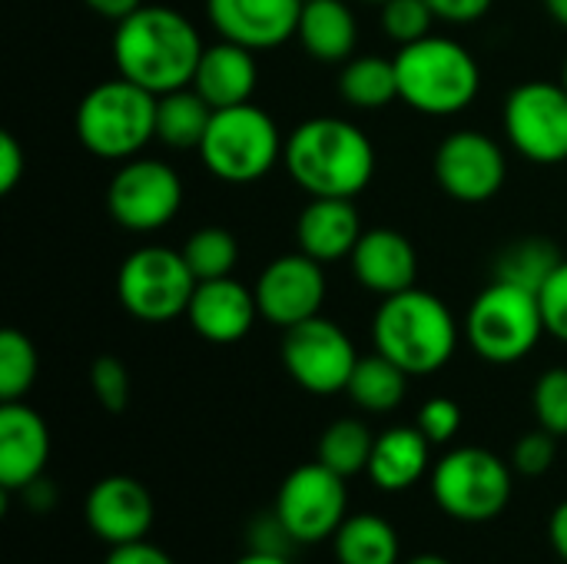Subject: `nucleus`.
Segmentation results:
<instances>
[{
  "instance_id": "nucleus-42",
  "label": "nucleus",
  "mask_w": 567,
  "mask_h": 564,
  "mask_svg": "<svg viewBox=\"0 0 567 564\" xmlns=\"http://www.w3.org/2000/svg\"><path fill=\"white\" fill-rule=\"evenodd\" d=\"M103 564H176L159 545H150L146 539L140 542H126V545H113Z\"/></svg>"
},
{
  "instance_id": "nucleus-13",
  "label": "nucleus",
  "mask_w": 567,
  "mask_h": 564,
  "mask_svg": "<svg viewBox=\"0 0 567 564\" xmlns=\"http://www.w3.org/2000/svg\"><path fill=\"white\" fill-rule=\"evenodd\" d=\"M346 509H349L346 479L326 469L322 462H309L289 472L276 495V515L299 545H316L322 539H332L339 525L349 519Z\"/></svg>"
},
{
  "instance_id": "nucleus-17",
  "label": "nucleus",
  "mask_w": 567,
  "mask_h": 564,
  "mask_svg": "<svg viewBox=\"0 0 567 564\" xmlns=\"http://www.w3.org/2000/svg\"><path fill=\"white\" fill-rule=\"evenodd\" d=\"M153 495L130 475H106L86 495V525L106 545L146 539L153 525Z\"/></svg>"
},
{
  "instance_id": "nucleus-18",
  "label": "nucleus",
  "mask_w": 567,
  "mask_h": 564,
  "mask_svg": "<svg viewBox=\"0 0 567 564\" xmlns=\"http://www.w3.org/2000/svg\"><path fill=\"white\" fill-rule=\"evenodd\" d=\"M186 319L206 342H216V346L239 342L249 336V329L259 319L256 289H246L233 276L196 283Z\"/></svg>"
},
{
  "instance_id": "nucleus-25",
  "label": "nucleus",
  "mask_w": 567,
  "mask_h": 564,
  "mask_svg": "<svg viewBox=\"0 0 567 564\" xmlns=\"http://www.w3.org/2000/svg\"><path fill=\"white\" fill-rule=\"evenodd\" d=\"M213 113L193 86L169 90L156 100V136L173 150H199Z\"/></svg>"
},
{
  "instance_id": "nucleus-28",
  "label": "nucleus",
  "mask_w": 567,
  "mask_h": 564,
  "mask_svg": "<svg viewBox=\"0 0 567 564\" xmlns=\"http://www.w3.org/2000/svg\"><path fill=\"white\" fill-rule=\"evenodd\" d=\"M339 96L355 110H382L399 100L395 60L385 57H355L346 60L339 73Z\"/></svg>"
},
{
  "instance_id": "nucleus-47",
  "label": "nucleus",
  "mask_w": 567,
  "mask_h": 564,
  "mask_svg": "<svg viewBox=\"0 0 567 564\" xmlns=\"http://www.w3.org/2000/svg\"><path fill=\"white\" fill-rule=\"evenodd\" d=\"M545 10L551 13L555 23H561L567 30V0H545Z\"/></svg>"
},
{
  "instance_id": "nucleus-2",
  "label": "nucleus",
  "mask_w": 567,
  "mask_h": 564,
  "mask_svg": "<svg viewBox=\"0 0 567 564\" xmlns=\"http://www.w3.org/2000/svg\"><path fill=\"white\" fill-rule=\"evenodd\" d=\"M282 163L309 196L355 199L375 176V146L342 116H312L286 136Z\"/></svg>"
},
{
  "instance_id": "nucleus-12",
  "label": "nucleus",
  "mask_w": 567,
  "mask_h": 564,
  "mask_svg": "<svg viewBox=\"0 0 567 564\" xmlns=\"http://www.w3.org/2000/svg\"><path fill=\"white\" fill-rule=\"evenodd\" d=\"M359 352L346 329L332 319L312 316L282 336V366L296 386L312 396H336L349 389Z\"/></svg>"
},
{
  "instance_id": "nucleus-9",
  "label": "nucleus",
  "mask_w": 567,
  "mask_h": 564,
  "mask_svg": "<svg viewBox=\"0 0 567 564\" xmlns=\"http://www.w3.org/2000/svg\"><path fill=\"white\" fill-rule=\"evenodd\" d=\"M196 293V276L183 249L143 246L133 249L116 276L120 306L140 322H173L186 316Z\"/></svg>"
},
{
  "instance_id": "nucleus-21",
  "label": "nucleus",
  "mask_w": 567,
  "mask_h": 564,
  "mask_svg": "<svg viewBox=\"0 0 567 564\" xmlns=\"http://www.w3.org/2000/svg\"><path fill=\"white\" fill-rule=\"evenodd\" d=\"M259 83V66H256V50L223 40L206 47L196 73H193V90L213 106V110H226V106H239L252 100V90Z\"/></svg>"
},
{
  "instance_id": "nucleus-41",
  "label": "nucleus",
  "mask_w": 567,
  "mask_h": 564,
  "mask_svg": "<svg viewBox=\"0 0 567 564\" xmlns=\"http://www.w3.org/2000/svg\"><path fill=\"white\" fill-rule=\"evenodd\" d=\"M432 7V13L439 20L449 23H475L478 17H485L492 10L495 0H425Z\"/></svg>"
},
{
  "instance_id": "nucleus-19",
  "label": "nucleus",
  "mask_w": 567,
  "mask_h": 564,
  "mask_svg": "<svg viewBox=\"0 0 567 564\" xmlns=\"http://www.w3.org/2000/svg\"><path fill=\"white\" fill-rule=\"evenodd\" d=\"M50 459L47 422L27 402L0 406V489L23 492L37 482Z\"/></svg>"
},
{
  "instance_id": "nucleus-23",
  "label": "nucleus",
  "mask_w": 567,
  "mask_h": 564,
  "mask_svg": "<svg viewBox=\"0 0 567 564\" xmlns=\"http://www.w3.org/2000/svg\"><path fill=\"white\" fill-rule=\"evenodd\" d=\"M296 37L312 60L346 63L359 43V23L346 0H306Z\"/></svg>"
},
{
  "instance_id": "nucleus-30",
  "label": "nucleus",
  "mask_w": 567,
  "mask_h": 564,
  "mask_svg": "<svg viewBox=\"0 0 567 564\" xmlns=\"http://www.w3.org/2000/svg\"><path fill=\"white\" fill-rule=\"evenodd\" d=\"M375 449V435L359 419H339L332 422L319 439V462L332 469L342 479H352L359 472H369V459Z\"/></svg>"
},
{
  "instance_id": "nucleus-46",
  "label": "nucleus",
  "mask_w": 567,
  "mask_h": 564,
  "mask_svg": "<svg viewBox=\"0 0 567 564\" xmlns=\"http://www.w3.org/2000/svg\"><path fill=\"white\" fill-rule=\"evenodd\" d=\"M236 564H292L289 562V555H272V552H246L243 558Z\"/></svg>"
},
{
  "instance_id": "nucleus-39",
  "label": "nucleus",
  "mask_w": 567,
  "mask_h": 564,
  "mask_svg": "<svg viewBox=\"0 0 567 564\" xmlns=\"http://www.w3.org/2000/svg\"><path fill=\"white\" fill-rule=\"evenodd\" d=\"M27 170V153L17 143L13 133H0V193H13L17 183L23 180Z\"/></svg>"
},
{
  "instance_id": "nucleus-48",
  "label": "nucleus",
  "mask_w": 567,
  "mask_h": 564,
  "mask_svg": "<svg viewBox=\"0 0 567 564\" xmlns=\"http://www.w3.org/2000/svg\"><path fill=\"white\" fill-rule=\"evenodd\" d=\"M405 564H452L449 558H442V555H419V558H412V562Z\"/></svg>"
},
{
  "instance_id": "nucleus-45",
  "label": "nucleus",
  "mask_w": 567,
  "mask_h": 564,
  "mask_svg": "<svg viewBox=\"0 0 567 564\" xmlns=\"http://www.w3.org/2000/svg\"><path fill=\"white\" fill-rule=\"evenodd\" d=\"M23 502L27 505H33V509H50L53 502H56V492L47 485V479L40 475L37 482H30L27 489H23Z\"/></svg>"
},
{
  "instance_id": "nucleus-44",
  "label": "nucleus",
  "mask_w": 567,
  "mask_h": 564,
  "mask_svg": "<svg viewBox=\"0 0 567 564\" xmlns=\"http://www.w3.org/2000/svg\"><path fill=\"white\" fill-rule=\"evenodd\" d=\"M548 539H551V548L567 562V502H561L555 512H551V522H548Z\"/></svg>"
},
{
  "instance_id": "nucleus-33",
  "label": "nucleus",
  "mask_w": 567,
  "mask_h": 564,
  "mask_svg": "<svg viewBox=\"0 0 567 564\" xmlns=\"http://www.w3.org/2000/svg\"><path fill=\"white\" fill-rule=\"evenodd\" d=\"M439 17L425 0H385L382 3V30L399 47H409L415 40H425L432 33V23Z\"/></svg>"
},
{
  "instance_id": "nucleus-49",
  "label": "nucleus",
  "mask_w": 567,
  "mask_h": 564,
  "mask_svg": "<svg viewBox=\"0 0 567 564\" xmlns=\"http://www.w3.org/2000/svg\"><path fill=\"white\" fill-rule=\"evenodd\" d=\"M561 83H565V86H567V60H565V76H561Z\"/></svg>"
},
{
  "instance_id": "nucleus-10",
  "label": "nucleus",
  "mask_w": 567,
  "mask_h": 564,
  "mask_svg": "<svg viewBox=\"0 0 567 564\" xmlns=\"http://www.w3.org/2000/svg\"><path fill=\"white\" fill-rule=\"evenodd\" d=\"M508 143L538 166L567 160V86L551 80L518 83L502 110Z\"/></svg>"
},
{
  "instance_id": "nucleus-32",
  "label": "nucleus",
  "mask_w": 567,
  "mask_h": 564,
  "mask_svg": "<svg viewBox=\"0 0 567 564\" xmlns=\"http://www.w3.org/2000/svg\"><path fill=\"white\" fill-rule=\"evenodd\" d=\"M40 362L33 342L20 329H3L0 332V399L3 402H20L33 382H37Z\"/></svg>"
},
{
  "instance_id": "nucleus-26",
  "label": "nucleus",
  "mask_w": 567,
  "mask_h": 564,
  "mask_svg": "<svg viewBox=\"0 0 567 564\" xmlns=\"http://www.w3.org/2000/svg\"><path fill=\"white\" fill-rule=\"evenodd\" d=\"M339 564H399V535L382 515H352L332 535Z\"/></svg>"
},
{
  "instance_id": "nucleus-3",
  "label": "nucleus",
  "mask_w": 567,
  "mask_h": 564,
  "mask_svg": "<svg viewBox=\"0 0 567 564\" xmlns=\"http://www.w3.org/2000/svg\"><path fill=\"white\" fill-rule=\"evenodd\" d=\"M375 352L392 359L409 376H432L458 349V322L452 309L425 289L385 296L372 319Z\"/></svg>"
},
{
  "instance_id": "nucleus-36",
  "label": "nucleus",
  "mask_w": 567,
  "mask_h": 564,
  "mask_svg": "<svg viewBox=\"0 0 567 564\" xmlns=\"http://www.w3.org/2000/svg\"><path fill=\"white\" fill-rule=\"evenodd\" d=\"M555 459H558V435H551L548 429H538V432H528L518 439L512 465H515V472L538 479L555 465Z\"/></svg>"
},
{
  "instance_id": "nucleus-4",
  "label": "nucleus",
  "mask_w": 567,
  "mask_h": 564,
  "mask_svg": "<svg viewBox=\"0 0 567 564\" xmlns=\"http://www.w3.org/2000/svg\"><path fill=\"white\" fill-rule=\"evenodd\" d=\"M399 100L425 116H455L472 106L482 90L478 60L452 37L429 33L409 47H399Z\"/></svg>"
},
{
  "instance_id": "nucleus-24",
  "label": "nucleus",
  "mask_w": 567,
  "mask_h": 564,
  "mask_svg": "<svg viewBox=\"0 0 567 564\" xmlns=\"http://www.w3.org/2000/svg\"><path fill=\"white\" fill-rule=\"evenodd\" d=\"M429 439L419 425H399L375 435V449L369 459V479L382 492H405L412 489L429 469Z\"/></svg>"
},
{
  "instance_id": "nucleus-1",
  "label": "nucleus",
  "mask_w": 567,
  "mask_h": 564,
  "mask_svg": "<svg viewBox=\"0 0 567 564\" xmlns=\"http://www.w3.org/2000/svg\"><path fill=\"white\" fill-rule=\"evenodd\" d=\"M203 50L206 43L193 20L163 3H143L130 17L116 20L113 30V60L120 76L156 96L189 86Z\"/></svg>"
},
{
  "instance_id": "nucleus-37",
  "label": "nucleus",
  "mask_w": 567,
  "mask_h": 564,
  "mask_svg": "<svg viewBox=\"0 0 567 564\" xmlns=\"http://www.w3.org/2000/svg\"><path fill=\"white\" fill-rule=\"evenodd\" d=\"M415 425L422 429V435L432 442V445H445V442H452L455 435H458V429H462V409H458V402H452V399H429L422 409H419V419H415Z\"/></svg>"
},
{
  "instance_id": "nucleus-40",
  "label": "nucleus",
  "mask_w": 567,
  "mask_h": 564,
  "mask_svg": "<svg viewBox=\"0 0 567 564\" xmlns=\"http://www.w3.org/2000/svg\"><path fill=\"white\" fill-rule=\"evenodd\" d=\"M296 539L282 529L279 515L272 512L269 519H259L249 532V548L252 552H272V555H286V548L292 545Z\"/></svg>"
},
{
  "instance_id": "nucleus-27",
  "label": "nucleus",
  "mask_w": 567,
  "mask_h": 564,
  "mask_svg": "<svg viewBox=\"0 0 567 564\" xmlns=\"http://www.w3.org/2000/svg\"><path fill=\"white\" fill-rule=\"evenodd\" d=\"M405 389H409V372L399 369L382 352H375V356H359L346 392L352 396V402L362 412L382 416V412H392V409L402 406Z\"/></svg>"
},
{
  "instance_id": "nucleus-43",
  "label": "nucleus",
  "mask_w": 567,
  "mask_h": 564,
  "mask_svg": "<svg viewBox=\"0 0 567 564\" xmlns=\"http://www.w3.org/2000/svg\"><path fill=\"white\" fill-rule=\"evenodd\" d=\"M93 13H100V17H106V20H123V17H130L133 10H140L143 7V0H83Z\"/></svg>"
},
{
  "instance_id": "nucleus-50",
  "label": "nucleus",
  "mask_w": 567,
  "mask_h": 564,
  "mask_svg": "<svg viewBox=\"0 0 567 564\" xmlns=\"http://www.w3.org/2000/svg\"><path fill=\"white\" fill-rule=\"evenodd\" d=\"M365 3H385V0H365Z\"/></svg>"
},
{
  "instance_id": "nucleus-38",
  "label": "nucleus",
  "mask_w": 567,
  "mask_h": 564,
  "mask_svg": "<svg viewBox=\"0 0 567 564\" xmlns=\"http://www.w3.org/2000/svg\"><path fill=\"white\" fill-rule=\"evenodd\" d=\"M538 299H542L548 336H555L558 342H567V259H561V266L542 286Z\"/></svg>"
},
{
  "instance_id": "nucleus-34",
  "label": "nucleus",
  "mask_w": 567,
  "mask_h": 564,
  "mask_svg": "<svg viewBox=\"0 0 567 564\" xmlns=\"http://www.w3.org/2000/svg\"><path fill=\"white\" fill-rule=\"evenodd\" d=\"M535 416L538 425L548 429L551 435L565 439L567 435V369H548L535 382Z\"/></svg>"
},
{
  "instance_id": "nucleus-14",
  "label": "nucleus",
  "mask_w": 567,
  "mask_h": 564,
  "mask_svg": "<svg viewBox=\"0 0 567 564\" xmlns=\"http://www.w3.org/2000/svg\"><path fill=\"white\" fill-rule=\"evenodd\" d=\"M505 153L488 133L458 130L435 150V180L458 203H488L505 186Z\"/></svg>"
},
{
  "instance_id": "nucleus-8",
  "label": "nucleus",
  "mask_w": 567,
  "mask_h": 564,
  "mask_svg": "<svg viewBox=\"0 0 567 564\" xmlns=\"http://www.w3.org/2000/svg\"><path fill=\"white\" fill-rule=\"evenodd\" d=\"M432 495L455 522H492L512 502V469L488 449H452L432 469Z\"/></svg>"
},
{
  "instance_id": "nucleus-15",
  "label": "nucleus",
  "mask_w": 567,
  "mask_h": 564,
  "mask_svg": "<svg viewBox=\"0 0 567 564\" xmlns=\"http://www.w3.org/2000/svg\"><path fill=\"white\" fill-rule=\"evenodd\" d=\"M256 302H259V316L279 326L282 332L319 316L326 302L322 263L306 256L302 249L272 259L256 279Z\"/></svg>"
},
{
  "instance_id": "nucleus-31",
  "label": "nucleus",
  "mask_w": 567,
  "mask_h": 564,
  "mask_svg": "<svg viewBox=\"0 0 567 564\" xmlns=\"http://www.w3.org/2000/svg\"><path fill=\"white\" fill-rule=\"evenodd\" d=\"M183 256H186L196 283L223 279V276H233V269L239 263V243L223 226H203L186 239Z\"/></svg>"
},
{
  "instance_id": "nucleus-22",
  "label": "nucleus",
  "mask_w": 567,
  "mask_h": 564,
  "mask_svg": "<svg viewBox=\"0 0 567 564\" xmlns=\"http://www.w3.org/2000/svg\"><path fill=\"white\" fill-rule=\"evenodd\" d=\"M362 233L365 229L359 223L355 203L342 196H312L296 223L299 249L319 263H336L352 256Z\"/></svg>"
},
{
  "instance_id": "nucleus-16",
  "label": "nucleus",
  "mask_w": 567,
  "mask_h": 564,
  "mask_svg": "<svg viewBox=\"0 0 567 564\" xmlns=\"http://www.w3.org/2000/svg\"><path fill=\"white\" fill-rule=\"evenodd\" d=\"M306 0H206V17L223 40L272 50L296 37Z\"/></svg>"
},
{
  "instance_id": "nucleus-5",
  "label": "nucleus",
  "mask_w": 567,
  "mask_h": 564,
  "mask_svg": "<svg viewBox=\"0 0 567 564\" xmlns=\"http://www.w3.org/2000/svg\"><path fill=\"white\" fill-rule=\"evenodd\" d=\"M156 93L116 76L76 103V140L100 160H133L156 136Z\"/></svg>"
},
{
  "instance_id": "nucleus-35",
  "label": "nucleus",
  "mask_w": 567,
  "mask_h": 564,
  "mask_svg": "<svg viewBox=\"0 0 567 564\" xmlns=\"http://www.w3.org/2000/svg\"><path fill=\"white\" fill-rule=\"evenodd\" d=\"M90 386H93V396L96 402L106 409V412H123L126 402H130V372L120 359L113 356H100L90 369Z\"/></svg>"
},
{
  "instance_id": "nucleus-20",
  "label": "nucleus",
  "mask_w": 567,
  "mask_h": 564,
  "mask_svg": "<svg viewBox=\"0 0 567 564\" xmlns=\"http://www.w3.org/2000/svg\"><path fill=\"white\" fill-rule=\"evenodd\" d=\"M349 259H352L355 279L382 299L412 289L419 276L415 246L409 243V236H402L399 229H385V226L365 229Z\"/></svg>"
},
{
  "instance_id": "nucleus-6",
  "label": "nucleus",
  "mask_w": 567,
  "mask_h": 564,
  "mask_svg": "<svg viewBox=\"0 0 567 564\" xmlns=\"http://www.w3.org/2000/svg\"><path fill=\"white\" fill-rule=\"evenodd\" d=\"M545 312L538 293L492 279L465 316V339L468 346L495 366L522 362L545 336Z\"/></svg>"
},
{
  "instance_id": "nucleus-29",
  "label": "nucleus",
  "mask_w": 567,
  "mask_h": 564,
  "mask_svg": "<svg viewBox=\"0 0 567 564\" xmlns=\"http://www.w3.org/2000/svg\"><path fill=\"white\" fill-rule=\"evenodd\" d=\"M561 259L565 256L558 253V246L551 239H545V236H525V239H515L512 246L502 249V256L495 263V279L525 286L532 293H542V286L561 266Z\"/></svg>"
},
{
  "instance_id": "nucleus-7",
  "label": "nucleus",
  "mask_w": 567,
  "mask_h": 564,
  "mask_svg": "<svg viewBox=\"0 0 567 564\" xmlns=\"http://www.w3.org/2000/svg\"><path fill=\"white\" fill-rule=\"evenodd\" d=\"M286 140L276 120L252 100L216 110L199 143L203 166L223 183H256L282 160Z\"/></svg>"
},
{
  "instance_id": "nucleus-11",
  "label": "nucleus",
  "mask_w": 567,
  "mask_h": 564,
  "mask_svg": "<svg viewBox=\"0 0 567 564\" xmlns=\"http://www.w3.org/2000/svg\"><path fill=\"white\" fill-rule=\"evenodd\" d=\"M183 206V183L173 166L159 160H123L106 189L110 216L130 233H156L176 219Z\"/></svg>"
}]
</instances>
